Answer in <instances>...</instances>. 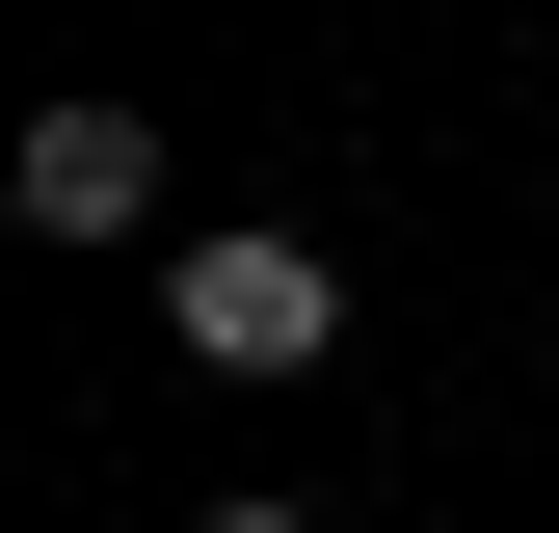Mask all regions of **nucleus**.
<instances>
[{
  "instance_id": "1",
  "label": "nucleus",
  "mask_w": 559,
  "mask_h": 533,
  "mask_svg": "<svg viewBox=\"0 0 559 533\" xmlns=\"http://www.w3.org/2000/svg\"><path fill=\"white\" fill-rule=\"evenodd\" d=\"M160 320H187V374H320V347H346V266H320L294 214H187V240H160Z\"/></svg>"
},
{
  "instance_id": "2",
  "label": "nucleus",
  "mask_w": 559,
  "mask_h": 533,
  "mask_svg": "<svg viewBox=\"0 0 559 533\" xmlns=\"http://www.w3.org/2000/svg\"><path fill=\"white\" fill-rule=\"evenodd\" d=\"M0 214H27V240H160V133H133L107 81H81V107H27V161H0Z\"/></svg>"
},
{
  "instance_id": "3",
  "label": "nucleus",
  "mask_w": 559,
  "mask_h": 533,
  "mask_svg": "<svg viewBox=\"0 0 559 533\" xmlns=\"http://www.w3.org/2000/svg\"><path fill=\"white\" fill-rule=\"evenodd\" d=\"M214 533H320V507H294V481H240V507H214Z\"/></svg>"
}]
</instances>
